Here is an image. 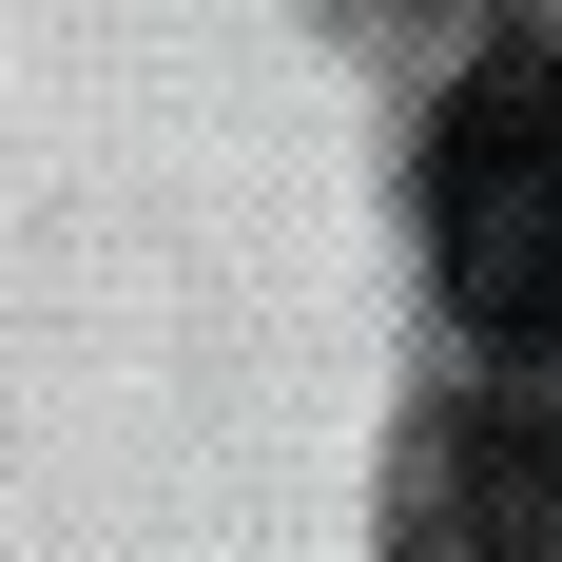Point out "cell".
I'll return each mask as SVG.
<instances>
[{
  "mask_svg": "<svg viewBox=\"0 0 562 562\" xmlns=\"http://www.w3.org/2000/svg\"><path fill=\"white\" fill-rule=\"evenodd\" d=\"M427 252L485 349H562V40H485L427 136Z\"/></svg>",
  "mask_w": 562,
  "mask_h": 562,
  "instance_id": "1",
  "label": "cell"
},
{
  "mask_svg": "<svg viewBox=\"0 0 562 562\" xmlns=\"http://www.w3.org/2000/svg\"><path fill=\"white\" fill-rule=\"evenodd\" d=\"M447 524H465V562H562V349H505V389L465 407Z\"/></svg>",
  "mask_w": 562,
  "mask_h": 562,
  "instance_id": "2",
  "label": "cell"
}]
</instances>
